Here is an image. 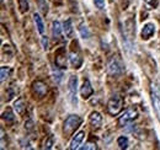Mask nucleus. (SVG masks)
<instances>
[{"label": "nucleus", "instance_id": "1", "mask_svg": "<svg viewBox=\"0 0 160 150\" xmlns=\"http://www.w3.org/2000/svg\"><path fill=\"white\" fill-rule=\"evenodd\" d=\"M81 123H82L81 117L77 116V114H72V116H69V117L64 121L63 131H64V133H65L67 135H70V134H73V133L75 132V129L79 128V126Z\"/></svg>", "mask_w": 160, "mask_h": 150}, {"label": "nucleus", "instance_id": "2", "mask_svg": "<svg viewBox=\"0 0 160 150\" xmlns=\"http://www.w3.org/2000/svg\"><path fill=\"white\" fill-rule=\"evenodd\" d=\"M122 107H123V98L118 95L112 96L110 98L108 103H107V111L112 116L118 114L121 112V110H122Z\"/></svg>", "mask_w": 160, "mask_h": 150}, {"label": "nucleus", "instance_id": "3", "mask_svg": "<svg viewBox=\"0 0 160 150\" xmlns=\"http://www.w3.org/2000/svg\"><path fill=\"white\" fill-rule=\"evenodd\" d=\"M124 70V65L118 57H113L107 64V72L110 75H121Z\"/></svg>", "mask_w": 160, "mask_h": 150}, {"label": "nucleus", "instance_id": "4", "mask_svg": "<svg viewBox=\"0 0 160 150\" xmlns=\"http://www.w3.org/2000/svg\"><path fill=\"white\" fill-rule=\"evenodd\" d=\"M77 86H78V79L77 76H70V80H69V98H70V102L72 105H77L78 103V100H77Z\"/></svg>", "mask_w": 160, "mask_h": 150}, {"label": "nucleus", "instance_id": "5", "mask_svg": "<svg viewBox=\"0 0 160 150\" xmlns=\"http://www.w3.org/2000/svg\"><path fill=\"white\" fill-rule=\"evenodd\" d=\"M137 117V111L133 110V108H127L124 112L122 113V116H120L118 118V124L121 127L126 126L127 123H129L131 121H133L134 118Z\"/></svg>", "mask_w": 160, "mask_h": 150}, {"label": "nucleus", "instance_id": "6", "mask_svg": "<svg viewBox=\"0 0 160 150\" xmlns=\"http://www.w3.org/2000/svg\"><path fill=\"white\" fill-rule=\"evenodd\" d=\"M56 65L60 69L67 68V53L64 48H59L56 52Z\"/></svg>", "mask_w": 160, "mask_h": 150}, {"label": "nucleus", "instance_id": "7", "mask_svg": "<svg viewBox=\"0 0 160 150\" xmlns=\"http://www.w3.org/2000/svg\"><path fill=\"white\" fill-rule=\"evenodd\" d=\"M84 137H85V132L84 131L78 132V133L73 137V139H72V142H70V147H69V149H72V150L79 149L80 145H81V143H82V140H84Z\"/></svg>", "mask_w": 160, "mask_h": 150}, {"label": "nucleus", "instance_id": "8", "mask_svg": "<svg viewBox=\"0 0 160 150\" xmlns=\"http://www.w3.org/2000/svg\"><path fill=\"white\" fill-rule=\"evenodd\" d=\"M80 94H81V97H82L84 100L89 98L91 95L94 94V89H92V86H91V84H90V81H89L88 79L84 80L82 86H81V89H80Z\"/></svg>", "mask_w": 160, "mask_h": 150}, {"label": "nucleus", "instance_id": "9", "mask_svg": "<svg viewBox=\"0 0 160 150\" xmlns=\"http://www.w3.org/2000/svg\"><path fill=\"white\" fill-rule=\"evenodd\" d=\"M33 91L37 96L43 97L47 94V85L43 81H36V82H33Z\"/></svg>", "mask_w": 160, "mask_h": 150}, {"label": "nucleus", "instance_id": "10", "mask_svg": "<svg viewBox=\"0 0 160 150\" xmlns=\"http://www.w3.org/2000/svg\"><path fill=\"white\" fill-rule=\"evenodd\" d=\"M154 32H155V26L153 23H147V25H144V27L142 30V38L148 39L154 35Z\"/></svg>", "mask_w": 160, "mask_h": 150}, {"label": "nucleus", "instance_id": "11", "mask_svg": "<svg viewBox=\"0 0 160 150\" xmlns=\"http://www.w3.org/2000/svg\"><path fill=\"white\" fill-rule=\"evenodd\" d=\"M89 121H90V124L94 127V128H100L101 124H102V117L99 112H92L89 117Z\"/></svg>", "mask_w": 160, "mask_h": 150}, {"label": "nucleus", "instance_id": "12", "mask_svg": "<svg viewBox=\"0 0 160 150\" xmlns=\"http://www.w3.org/2000/svg\"><path fill=\"white\" fill-rule=\"evenodd\" d=\"M69 60H70V63L74 68H80L81 64H82V59H81L80 54L78 52H74V51H72L69 53Z\"/></svg>", "mask_w": 160, "mask_h": 150}, {"label": "nucleus", "instance_id": "13", "mask_svg": "<svg viewBox=\"0 0 160 150\" xmlns=\"http://www.w3.org/2000/svg\"><path fill=\"white\" fill-rule=\"evenodd\" d=\"M63 31H64L67 37H72V35H73V23H72L70 19H68L63 23Z\"/></svg>", "mask_w": 160, "mask_h": 150}, {"label": "nucleus", "instance_id": "14", "mask_svg": "<svg viewBox=\"0 0 160 150\" xmlns=\"http://www.w3.org/2000/svg\"><path fill=\"white\" fill-rule=\"evenodd\" d=\"M33 20H35L37 31L40 33H43L44 32V25H43V21H42V18L40 16V14H33Z\"/></svg>", "mask_w": 160, "mask_h": 150}, {"label": "nucleus", "instance_id": "15", "mask_svg": "<svg viewBox=\"0 0 160 150\" xmlns=\"http://www.w3.org/2000/svg\"><path fill=\"white\" fill-rule=\"evenodd\" d=\"M62 33V25L58 21H53L52 23V35L54 38H58Z\"/></svg>", "mask_w": 160, "mask_h": 150}, {"label": "nucleus", "instance_id": "16", "mask_svg": "<svg viewBox=\"0 0 160 150\" xmlns=\"http://www.w3.org/2000/svg\"><path fill=\"white\" fill-rule=\"evenodd\" d=\"M14 110L16 111V113H23L25 111V101L22 100V98H19V100H16L15 101V103H14Z\"/></svg>", "mask_w": 160, "mask_h": 150}, {"label": "nucleus", "instance_id": "17", "mask_svg": "<svg viewBox=\"0 0 160 150\" xmlns=\"http://www.w3.org/2000/svg\"><path fill=\"white\" fill-rule=\"evenodd\" d=\"M11 74V69L9 68V67H1V69H0V80H1V82H4L9 76Z\"/></svg>", "mask_w": 160, "mask_h": 150}, {"label": "nucleus", "instance_id": "18", "mask_svg": "<svg viewBox=\"0 0 160 150\" xmlns=\"http://www.w3.org/2000/svg\"><path fill=\"white\" fill-rule=\"evenodd\" d=\"M2 118H4L8 123H12V122L15 121V116H14V113H12V111H11L10 108H8L5 112L2 113Z\"/></svg>", "mask_w": 160, "mask_h": 150}, {"label": "nucleus", "instance_id": "19", "mask_svg": "<svg viewBox=\"0 0 160 150\" xmlns=\"http://www.w3.org/2000/svg\"><path fill=\"white\" fill-rule=\"evenodd\" d=\"M152 100H153V103H154V107H155L157 112L160 116V96L154 94V92H152Z\"/></svg>", "mask_w": 160, "mask_h": 150}, {"label": "nucleus", "instance_id": "20", "mask_svg": "<svg viewBox=\"0 0 160 150\" xmlns=\"http://www.w3.org/2000/svg\"><path fill=\"white\" fill-rule=\"evenodd\" d=\"M117 144H118L120 149H127V148H128V144H129L128 138H127V137H120V138L117 139Z\"/></svg>", "mask_w": 160, "mask_h": 150}, {"label": "nucleus", "instance_id": "21", "mask_svg": "<svg viewBox=\"0 0 160 150\" xmlns=\"http://www.w3.org/2000/svg\"><path fill=\"white\" fill-rule=\"evenodd\" d=\"M79 32H80V35H81V37L82 38L90 37V32H89V30H88V27H86V25H85V23H81V25L79 26Z\"/></svg>", "mask_w": 160, "mask_h": 150}, {"label": "nucleus", "instance_id": "22", "mask_svg": "<svg viewBox=\"0 0 160 150\" xmlns=\"http://www.w3.org/2000/svg\"><path fill=\"white\" fill-rule=\"evenodd\" d=\"M19 6H20L21 12H26L28 10V1L27 0H19Z\"/></svg>", "mask_w": 160, "mask_h": 150}, {"label": "nucleus", "instance_id": "23", "mask_svg": "<svg viewBox=\"0 0 160 150\" xmlns=\"http://www.w3.org/2000/svg\"><path fill=\"white\" fill-rule=\"evenodd\" d=\"M144 2L148 6V9H155L158 6V4H159L158 0H144Z\"/></svg>", "mask_w": 160, "mask_h": 150}, {"label": "nucleus", "instance_id": "24", "mask_svg": "<svg viewBox=\"0 0 160 150\" xmlns=\"http://www.w3.org/2000/svg\"><path fill=\"white\" fill-rule=\"evenodd\" d=\"M81 149L82 150H96L98 149V145H96L95 143H92V142H88L84 147H81Z\"/></svg>", "mask_w": 160, "mask_h": 150}, {"label": "nucleus", "instance_id": "25", "mask_svg": "<svg viewBox=\"0 0 160 150\" xmlns=\"http://www.w3.org/2000/svg\"><path fill=\"white\" fill-rule=\"evenodd\" d=\"M53 75H54V80H56V82H59L60 80H62V76H63V74L60 73L57 68H54V69H53Z\"/></svg>", "mask_w": 160, "mask_h": 150}, {"label": "nucleus", "instance_id": "26", "mask_svg": "<svg viewBox=\"0 0 160 150\" xmlns=\"http://www.w3.org/2000/svg\"><path fill=\"white\" fill-rule=\"evenodd\" d=\"M53 143H54V138L51 135V137L46 140V143H44V148H46V149H51L52 145H53Z\"/></svg>", "mask_w": 160, "mask_h": 150}, {"label": "nucleus", "instance_id": "27", "mask_svg": "<svg viewBox=\"0 0 160 150\" xmlns=\"http://www.w3.org/2000/svg\"><path fill=\"white\" fill-rule=\"evenodd\" d=\"M38 4H40V9L42 10V12L43 14H47L48 8H47V4L44 2V0H38Z\"/></svg>", "mask_w": 160, "mask_h": 150}, {"label": "nucleus", "instance_id": "28", "mask_svg": "<svg viewBox=\"0 0 160 150\" xmlns=\"http://www.w3.org/2000/svg\"><path fill=\"white\" fill-rule=\"evenodd\" d=\"M95 5L99 8V9H103L105 8V0H94Z\"/></svg>", "mask_w": 160, "mask_h": 150}, {"label": "nucleus", "instance_id": "29", "mask_svg": "<svg viewBox=\"0 0 160 150\" xmlns=\"http://www.w3.org/2000/svg\"><path fill=\"white\" fill-rule=\"evenodd\" d=\"M25 128L27 129V131H32L33 129V122L30 119V121H27L26 123H25Z\"/></svg>", "mask_w": 160, "mask_h": 150}, {"label": "nucleus", "instance_id": "30", "mask_svg": "<svg viewBox=\"0 0 160 150\" xmlns=\"http://www.w3.org/2000/svg\"><path fill=\"white\" fill-rule=\"evenodd\" d=\"M42 47H43V49H47L48 48V38L46 37V36H42Z\"/></svg>", "mask_w": 160, "mask_h": 150}]
</instances>
